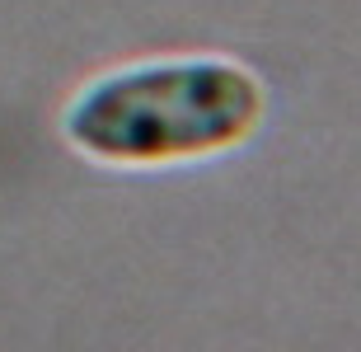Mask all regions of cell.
I'll list each match as a JSON object with an SVG mask.
<instances>
[{
	"label": "cell",
	"mask_w": 361,
	"mask_h": 352,
	"mask_svg": "<svg viewBox=\"0 0 361 352\" xmlns=\"http://www.w3.org/2000/svg\"><path fill=\"white\" fill-rule=\"evenodd\" d=\"M268 90L230 56H155L104 71L61 109V136L94 164L164 169L244 146L263 127Z\"/></svg>",
	"instance_id": "cell-1"
}]
</instances>
